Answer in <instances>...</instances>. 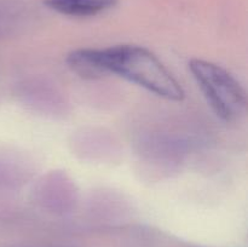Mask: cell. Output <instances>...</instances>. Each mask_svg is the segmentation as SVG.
Listing matches in <instances>:
<instances>
[{"mask_svg":"<svg viewBox=\"0 0 248 247\" xmlns=\"http://www.w3.org/2000/svg\"><path fill=\"white\" fill-rule=\"evenodd\" d=\"M67 63L75 74L85 79L114 74L167 101L181 102L186 96L183 87L164 63L142 46L80 48L68 55Z\"/></svg>","mask_w":248,"mask_h":247,"instance_id":"1","label":"cell"},{"mask_svg":"<svg viewBox=\"0 0 248 247\" xmlns=\"http://www.w3.org/2000/svg\"><path fill=\"white\" fill-rule=\"evenodd\" d=\"M189 70L218 118L228 123L241 118L246 110V92L229 72L199 58L189 62Z\"/></svg>","mask_w":248,"mask_h":247,"instance_id":"2","label":"cell"},{"mask_svg":"<svg viewBox=\"0 0 248 247\" xmlns=\"http://www.w3.org/2000/svg\"><path fill=\"white\" fill-rule=\"evenodd\" d=\"M119 0H45L52 11L69 17H93L116 6Z\"/></svg>","mask_w":248,"mask_h":247,"instance_id":"3","label":"cell"}]
</instances>
